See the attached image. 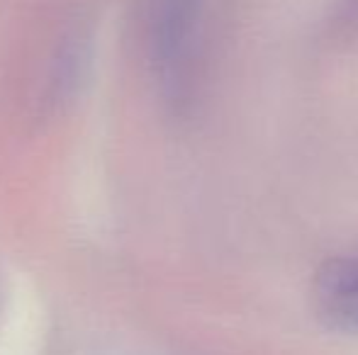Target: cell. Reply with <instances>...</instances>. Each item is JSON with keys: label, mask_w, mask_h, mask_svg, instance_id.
<instances>
[{"label": "cell", "mask_w": 358, "mask_h": 355, "mask_svg": "<svg viewBox=\"0 0 358 355\" xmlns=\"http://www.w3.org/2000/svg\"><path fill=\"white\" fill-rule=\"evenodd\" d=\"M317 309L331 326L358 333V253L329 263L317 278Z\"/></svg>", "instance_id": "1"}]
</instances>
